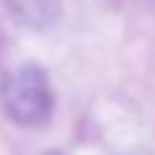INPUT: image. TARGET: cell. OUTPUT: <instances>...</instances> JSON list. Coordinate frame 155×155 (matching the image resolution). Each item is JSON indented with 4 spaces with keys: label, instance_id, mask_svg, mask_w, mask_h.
Instances as JSON below:
<instances>
[{
    "label": "cell",
    "instance_id": "3",
    "mask_svg": "<svg viewBox=\"0 0 155 155\" xmlns=\"http://www.w3.org/2000/svg\"><path fill=\"white\" fill-rule=\"evenodd\" d=\"M44 155H60V153H57V150H49V153H44Z\"/></svg>",
    "mask_w": 155,
    "mask_h": 155
},
{
    "label": "cell",
    "instance_id": "4",
    "mask_svg": "<svg viewBox=\"0 0 155 155\" xmlns=\"http://www.w3.org/2000/svg\"><path fill=\"white\" fill-rule=\"evenodd\" d=\"M132 155H150V153H132Z\"/></svg>",
    "mask_w": 155,
    "mask_h": 155
},
{
    "label": "cell",
    "instance_id": "2",
    "mask_svg": "<svg viewBox=\"0 0 155 155\" xmlns=\"http://www.w3.org/2000/svg\"><path fill=\"white\" fill-rule=\"evenodd\" d=\"M5 3L18 21L34 28L49 26L57 16V0H5Z\"/></svg>",
    "mask_w": 155,
    "mask_h": 155
},
{
    "label": "cell",
    "instance_id": "1",
    "mask_svg": "<svg viewBox=\"0 0 155 155\" xmlns=\"http://www.w3.org/2000/svg\"><path fill=\"white\" fill-rule=\"evenodd\" d=\"M3 101L13 122L23 127H41L52 116V85L39 65H21L8 75Z\"/></svg>",
    "mask_w": 155,
    "mask_h": 155
}]
</instances>
